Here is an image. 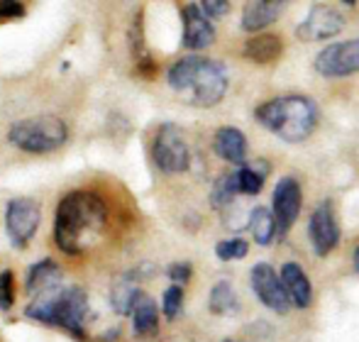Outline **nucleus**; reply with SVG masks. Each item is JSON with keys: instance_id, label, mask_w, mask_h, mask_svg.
Wrapping results in <instances>:
<instances>
[{"instance_id": "0eeeda50", "label": "nucleus", "mask_w": 359, "mask_h": 342, "mask_svg": "<svg viewBox=\"0 0 359 342\" xmlns=\"http://www.w3.org/2000/svg\"><path fill=\"white\" fill-rule=\"evenodd\" d=\"M42 220V208L32 198H13L5 210V230L13 247H27Z\"/></svg>"}, {"instance_id": "5701e85b", "label": "nucleus", "mask_w": 359, "mask_h": 342, "mask_svg": "<svg viewBox=\"0 0 359 342\" xmlns=\"http://www.w3.org/2000/svg\"><path fill=\"white\" fill-rule=\"evenodd\" d=\"M240 179H237V171H230V174H222L220 179L215 181L213 191H210V203L213 208H225L232 200L240 196Z\"/></svg>"}, {"instance_id": "2eb2a0df", "label": "nucleus", "mask_w": 359, "mask_h": 342, "mask_svg": "<svg viewBox=\"0 0 359 342\" xmlns=\"http://www.w3.org/2000/svg\"><path fill=\"white\" fill-rule=\"evenodd\" d=\"M213 149L220 159L235 167H245L247 152H250V142H247L245 132L237 128H220L213 137Z\"/></svg>"}, {"instance_id": "f3484780", "label": "nucleus", "mask_w": 359, "mask_h": 342, "mask_svg": "<svg viewBox=\"0 0 359 342\" xmlns=\"http://www.w3.org/2000/svg\"><path fill=\"white\" fill-rule=\"evenodd\" d=\"M281 13H284V3H276V0L250 3L245 8V13H242V29L259 34V29H266L269 25H274L281 18Z\"/></svg>"}, {"instance_id": "b1692460", "label": "nucleus", "mask_w": 359, "mask_h": 342, "mask_svg": "<svg viewBox=\"0 0 359 342\" xmlns=\"http://www.w3.org/2000/svg\"><path fill=\"white\" fill-rule=\"evenodd\" d=\"M237 179H240V191L245 196H257L264 189L266 171H259L257 164H245V167L237 169Z\"/></svg>"}, {"instance_id": "4468645a", "label": "nucleus", "mask_w": 359, "mask_h": 342, "mask_svg": "<svg viewBox=\"0 0 359 342\" xmlns=\"http://www.w3.org/2000/svg\"><path fill=\"white\" fill-rule=\"evenodd\" d=\"M279 276H281V284H284L291 306L306 310L308 306L313 303V286H311L308 274L303 271V266L296 264V261H286V264L281 266Z\"/></svg>"}, {"instance_id": "7c9ffc66", "label": "nucleus", "mask_w": 359, "mask_h": 342, "mask_svg": "<svg viewBox=\"0 0 359 342\" xmlns=\"http://www.w3.org/2000/svg\"><path fill=\"white\" fill-rule=\"evenodd\" d=\"M352 261H355V269L359 271V247L355 249V254H352Z\"/></svg>"}, {"instance_id": "ddd939ff", "label": "nucleus", "mask_w": 359, "mask_h": 342, "mask_svg": "<svg viewBox=\"0 0 359 342\" xmlns=\"http://www.w3.org/2000/svg\"><path fill=\"white\" fill-rule=\"evenodd\" d=\"M181 20H184V47L191 52L205 49L215 42V27L205 13L201 10V5L189 3L181 8Z\"/></svg>"}, {"instance_id": "f257e3e1", "label": "nucleus", "mask_w": 359, "mask_h": 342, "mask_svg": "<svg viewBox=\"0 0 359 342\" xmlns=\"http://www.w3.org/2000/svg\"><path fill=\"white\" fill-rule=\"evenodd\" d=\"M108 208L90 191H74L59 203L54 240L64 254H83L103 238Z\"/></svg>"}, {"instance_id": "a211bd4d", "label": "nucleus", "mask_w": 359, "mask_h": 342, "mask_svg": "<svg viewBox=\"0 0 359 342\" xmlns=\"http://www.w3.org/2000/svg\"><path fill=\"white\" fill-rule=\"evenodd\" d=\"M62 281V269L54 259H42L27 271V291L29 294H44Z\"/></svg>"}, {"instance_id": "c756f323", "label": "nucleus", "mask_w": 359, "mask_h": 342, "mask_svg": "<svg viewBox=\"0 0 359 342\" xmlns=\"http://www.w3.org/2000/svg\"><path fill=\"white\" fill-rule=\"evenodd\" d=\"M25 15V5L15 3V0H0V18L10 20V18H22Z\"/></svg>"}, {"instance_id": "423d86ee", "label": "nucleus", "mask_w": 359, "mask_h": 342, "mask_svg": "<svg viewBox=\"0 0 359 342\" xmlns=\"http://www.w3.org/2000/svg\"><path fill=\"white\" fill-rule=\"evenodd\" d=\"M151 157L166 174H181L191 164V149L176 125H161L151 142Z\"/></svg>"}, {"instance_id": "412c9836", "label": "nucleus", "mask_w": 359, "mask_h": 342, "mask_svg": "<svg viewBox=\"0 0 359 342\" xmlns=\"http://www.w3.org/2000/svg\"><path fill=\"white\" fill-rule=\"evenodd\" d=\"M133 328L137 338L154 335L156 328H159V308L147 294H142V299L137 301V306L133 310Z\"/></svg>"}, {"instance_id": "4be33fe9", "label": "nucleus", "mask_w": 359, "mask_h": 342, "mask_svg": "<svg viewBox=\"0 0 359 342\" xmlns=\"http://www.w3.org/2000/svg\"><path fill=\"white\" fill-rule=\"evenodd\" d=\"M140 299H142V291H140L137 286L130 284V281H120V284H115L113 294H110V306L115 308V313L133 315Z\"/></svg>"}, {"instance_id": "6e6552de", "label": "nucleus", "mask_w": 359, "mask_h": 342, "mask_svg": "<svg viewBox=\"0 0 359 342\" xmlns=\"http://www.w3.org/2000/svg\"><path fill=\"white\" fill-rule=\"evenodd\" d=\"M313 67L325 78H345L352 76V74H359V37L335 42L330 47L320 49Z\"/></svg>"}, {"instance_id": "bb28decb", "label": "nucleus", "mask_w": 359, "mask_h": 342, "mask_svg": "<svg viewBox=\"0 0 359 342\" xmlns=\"http://www.w3.org/2000/svg\"><path fill=\"white\" fill-rule=\"evenodd\" d=\"M15 303V276L13 271L0 274V310H10Z\"/></svg>"}, {"instance_id": "9b49d317", "label": "nucleus", "mask_w": 359, "mask_h": 342, "mask_svg": "<svg viewBox=\"0 0 359 342\" xmlns=\"http://www.w3.org/2000/svg\"><path fill=\"white\" fill-rule=\"evenodd\" d=\"M308 238L316 256H327L340 245V223H337L332 200H323L316 205L308 220Z\"/></svg>"}, {"instance_id": "aec40b11", "label": "nucleus", "mask_w": 359, "mask_h": 342, "mask_svg": "<svg viewBox=\"0 0 359 342\" xmlns=\"http://www.w3.org/2000/svg\"><path fill=\"white\" fill-rule=\"evenodd\" d=\"M208 310L213 315H237L240 313V299H237L235 289L230 281H217L210 289L208 296Z\"/></svg>"}, {"instance_id": "1a4fd4ad", "label": "nucleus", "mask_w": 359, "mask_h": 342, "mask_svg": "<svg viewBox=\"0 0 359 342\" xmlns=\"http://www.w3.org/2000/svg\"><path fill=\"white\" fill-rule=\"evenodd\" d=\"M345 15L332 8V5H313L308 10L306 20L298 22L296 37L301 42H325V39L337 37L345 29Z\"/></svg>"}, {"instance_id": "cd10ccee", "label": "nucleus", "mask_w": 359, "mask_h": 342, "mask_svg": "<svg viewBox=\"0 0 359 342\" xmlns=\"http://www.w3.org/2000/svg\"><path fill=\"white\" fill-rule=\"evenodd\" d=\"M166 274H169V279L174 281V286H181V289H184V284H189L191 276H194V266H191L189 261H174Z\"/></svg>"}, {"instance_id": "7ed1b4c3", "label": "nucleus", "mask_w": 359, "mask_h": 342, "mask_svg": "<svg viewBox=\"0 0 359 342\" xmlns=\"http://www.w3.org/2000/svg\"><path fill=\"white\" fill-rule=\"evenodd\" d=\"M255 120L288 144L308 139L318 128V103L308 95H279L255 110Z\"/></svg>"}, {"instance_id": "a878e982", "label": "nucleus", "mask_w": 359, "mask_h": 342, "mask_svg": "<svg viewBox=\"0 0 359 342\" xmlns=\"http://www.w3.org/2000/svg\"><path fill=\"white\" fill-rule=\"evenodd\" d=\"M184 308V289L181 286H169L164 291V299H161V313L166 320H174L176 315Z\"/></svg>"}, {"instance_id": "393cba45", "label": "nucleus", "mask_w": 359, "mask_h": 342, "mask_svg": "<svg viewBox=\"0 0 359 342\" xmlns=\"http://www.w3.org/2000/svg\"><path fill=\"white\" fill-rule=\"evenodd\" d=\"M250 254V245L242 238H232V240H222L215 245V256L220 261H232V259H242V256Z\"/></svg>"}, {"instance_id": "20e7f679", "label": "nucleus", "mask_w": 359, "mask_h": 342, "mask_svg": "<svg viewBox=\"0 0 359 342\" xmlns=\"http://www.w3.org/2000/svg\"><path fill=\"white\" fill-rule=\"evenodd\" d=\"M86 313H88V299H86V291L79 286H54L44 294L34 296L32 303L25 308V315L29 320H37L44 325H59L79 340L86 338Z\"/></svg>"}, {"instance_id": "c85d7f7f", "label": "nucleus", "mask_w": 359, "mask_h": 342, "mask_svg": "<svg viewBox=\"0 0 359 342\" xmlns=\"http://www.w3.org/2000/svg\"><path fill=\"white\" fill-rule=\"evenodd\" d=\"M201 10L205 13V18H225L227 10H230V3H225V0H203V3H198Z\"/></svg>"}, {"instance_id": "f8f14e48", "label": "nucleus", "mask_w": 359, "mask_h": 342, "mask_svg": "<svg viewBox=\"0 0 359 342\" xmlns=\"http://www.w3.org/2000/svg\"><path fill=\"white\" fill-rule=\"evenodd\" d=\"M271 205H274L271 213H274L276 225H279V238H284L301 215L303 189L298 179H293V176L279 179V184L274 186V193H271Z\"/></svg>"}, {"instance_id": "f03ea898", "label": "nucleus", "mask_w": 359, "mask_h": 342, "mask_svg": "<svg viewBox=\"0 0 359 342\" xmlns=\"http://www.w3.org/2000/svg\"><path fill=\"white\" fill-rule=\"evenodd\" d=\"M166 81L174 88V93H179L189 105L213 108L225 98L230 76H227V69L222 62L201 57V54H189V57H181L179 62L171 64Z\"/></svg>"}, {"instance_id": "6ab92c4d", "label": "nucleus", "mask_w": 359, "mask_h": 342, "mask_svg": "<svg viewBox=\"0 0 359 342\" xmlns=\"http://www.w3.org/2000/svg\"><path fill=\"white\" fill-rule=\"evenodd\" d=\"M250 230L259 247H269L276 235H279V225H276L274 213L269 208H264V205H257V208L250 210Z\"/></svg>"}, {"instance_id": "39448f33", "label": "nucleus", "mask_w": 359, "mask_h": 342, "mask_svg": "<svg viewBox=\"0 0 359 342\" xmlns=\"http://www.w3.org/2000/svg\"><path fill=\"white\" fill-rule=\"evenodd\" d=\"M69 137V130L64 120L54 115H37V118L20 120L10 125L8 139L18 149L29 154H47L59 149Z\"/></svg>"}, {"instance_id": "dca6fc26", "label": "nucleus", "mask_w": 359, "mask_h": 342, "mask_svg": "<svg viewBox=\"0 0 359 342\" xmlns=\"http://www.w3.org/2000/svg\"><path fill=\"white\" fill-rule=\"evenodd\" d=\"M245 57L255 64H274L284 57V39L279 34L259 32L245 42Z\"/></svg>"}, {"instance_id": "2f4dec72", "label": "nucleus", "mask_w": 359, "mask_h": 342, "mask_svg": "<svg viewBox=\"0 0 359 342\" xmlns=\"http://www.w3.org/2000/svg\"><path fill=\"white\" fill-rule=\"evenodd\" d=\"M225 342H235V340H225Z\"/></svg>"}, {"instance_id": "9d476101", "label": "nucleus", "mask_w": 359, "mask_h": 342, "mask_svg": "<svg viewBox=\"0 0 359 342\" xmlns=\"http://www.w3.org/2000/svg\"><path fill=\"white\" fill-rule=\"evenodd\" d=\"M250 284L255 296L259 299V303H264L269 310L284 315L291 310V301H288V294L281 284V276L274 271V266L266 264V261H257L250 271Z\"/></svg>"}]
</instances>
